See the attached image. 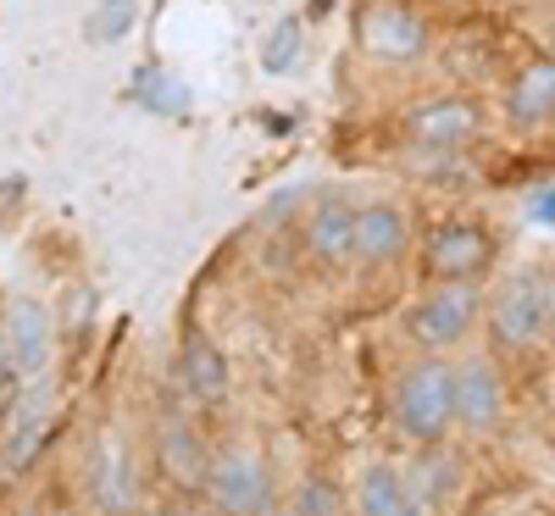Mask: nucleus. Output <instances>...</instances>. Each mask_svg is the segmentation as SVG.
Here are the masks:
<instances>
[{"label": "nucleus", "mask_w": 555, "mask_h": 516, "mask_svg": "<svg viewBox=\"0 0 555 516\" xmlns=\"http://www.w3.org/2000/svg\"><path fill=\"white\" fill-rule=\"evenodd\" d=\"M389 422L416 450L455 434V361L444 350H416L389 378Z\"/></svg>", "instance_id": "nucleus-1"}, {"label": "nucleus", "mask_w": 555, "mask_h": 516, "mask_svg": "<svg viewBox=\"0 0 555 516\" xmlns=\"http://www.w3.org/2000/svg\"><path fill=\"white\" fill-rule=\"evenodd\" d=\"M201 500L217 516H284V494L272 483V466L250 444H217L211 450Z\"/></svg>", "instance_id": "nucleus-2"}, {"label": "nucleus", "mask_w": 555, "mask_h": 516, "mask_svg": "<svg viewBox=\"0 0 555 516\" xmlns=\"http://www.w3.org/2000/svg\"><path fill=\"white\" fill-rule=\"evenodd\" d=\"M356 44L378 67H416L434 51V23L411 0H361L356 12Z\"/></svg>", "instance_id": "nucleus-3"}, {"label": "nucleus", "mask_w": 555, "mask_h": 516, "mask_svg": "<svg viewBox=\"0 0 555 516\" xmlns=\"http://www.w3.org/2000/svg\"><path fill=\"white\" fill-rule=\"evenodd\" d=\"M483 311H489L483 284H428L405 306L400 327H405V339L416 350H455L478 327Z\"/></svg>", "instance_id": "nucleus-4"}, {"label": "nucleus", "mask_w": 555, "mask_h": 516, "mask_svg": "<svg viewBox=\"0 0 555 516\" xmlns=\"http://www.w3.org/2000/svg\"><path fill=\"white\" fill-rule=\"evenodd\" d=\"M500 261V240L483 217H450L423 240L428 284H483Z\"/></svg>", "instance_id": "nucleus-5"}, {"label": "nucleus", "mask_w": 555, "mask_h": 516, "mask_svg": "<svg viewBox=\"0 0 555 516\" xmlns=\"http://www.w3.org/2000/svg\"><path fill=\"white\" fill-rule=\"evenodd\" d=\"M139 455L117 434H95L83 450V494L95 505V516H139L145 494H139Z\"/></svg>", "instance_id": "nucleus-6"}, {"label": "nucleus", "mask_w": 555, "mask_h": 516, "mask_svg": "<svg viewBox=\"0 0 555 516\" xmlns=\"http://www.w3.org/2000/svg\"><path fill=\"white\" fill-rule=\"evenodd\" d=\"M151 444H156V461L172 489H201L206 478V461H211V444L195 422V405L183 395H162L156 405V428H151Z\"/></svg>", "instance_id": "nucleus-7"}, {"label": "nucleus", "mask_w": 555, "mask_h": 516, "mask_svg": "<svg viewBox=\"0 0 555 516\" xmlns=\"http://www.w3.org/2000/svg\"><path fill=\"white\" fill-rule=\"evenodd\" d=\"M489 334L500 350H533L550 334V306H544V272H512L489 295Z\"/></svg>", "instance_id": "nucleus-8"}, {"label": "nucleus", "mask_w": 555, "mask_h": 516, "mask_svg": "<svg viewBox=\"0 0 555 516\" xmlns=\"http://www.w3.org/2000/svg\"><path fill=\"white\" fill-rule=\"evenodd\" d=\"M483 128H489V112L473 95H434L423 106H411L400 122L411 151H467L483 139Z\"/></svg>", "instance_id": "nucleus-9"}, {"label": "nucleus", "mask_w": 555, "mask_h": 516, "mask_svg": "<svg viewBox=\"0 0 555 516\" xmlns=\"http://www.w3.org/2000/svg\"><path fill=\"white\" fill-rule=\"evenodd\" d=\"M505 422V378H500V361L494 356H461L455 361V428L461 434H494Z\"/></svg>", "instance_id": "nucleus-10"}, {"label": "nucleus", "mask_w": 555, "mask_h": 516, "mask_svg": "<svg viewBox=\"0 0 555 516\" xmlns=\"http://www.w3.org/2000/svg\"><path fill=\"white\" fill-rule=\"evenodd\" d=\"M356 222H361V206L339 190L317 195V206L306 211V256L322 267V272H350L356 267Z\"/></svg>", "instance_id": "nucleus-11"}, {"label": "nucleus", "mask_w": 555, "mask_h": 516, "mask_svg": "<svg viewBox=\"0 0 555 516\" xmlns=\"http://www.w3.org/2000/svg\"><path fill=\"white\" fill-rule=\"evenodd\" d=\"M178 395L195 411H217L234 395V366H228L222 345L211 334H201V327H190L178 345Z\"/></svg>", "instance_id": "nucleus-12"}, {"label": "nucleus", "mask_w": 555, "mask_h": 516, "mask_svg": "<svg viewBox=\"0 0 555 516\" xmlns=\"http://www.w3.org/2000/svg\"><path fill=\"white\" fill-rule=\"evenodd\" d=\"M405 250H411V211L400 201H366L356 222V267L384 272V267H400Z\"/></svg>", "instance_id": "nucleus-13"}, {"label": "nucleus", "mask_w": 555, "mask_h": 516, "mask_svg": "<svg viewBox=\"0 0 555 516\" xmlns=\"http://www.w3.org/2000/svg\"><path fill=\"white\" fill-rule=\"evenodd\" d=\"M0 339H7V350L17 356L23 378H44L51 372V356H56V322H51V306L44 300H12L7 311H0Z\"/></svg>", "instance_id": "nucleus-14"}, {"label": "nucleus", "mask_w": 555, "mask_h": 516, "mask_svg": "<svg viewBox=\"0 0 555 516\" xmlns=\"http://www.w3.org/2000/svg\"><path fill=\"white\" fill-rule=\"evenodd\" d=\"M500 112L512 128H550L555 122V56H533L505 78Z\"/></svg>", "instance_id": "nucleus-15"}, {"label": "nucleus", "mask_w": 555, "mask_h": 516, "mask_svg": "<svg viewBox=\"0 0 555 516\" xmlns=\"http://www.w3.org/2000/svg\"><path fill=\"white\" fill-rule=\"evenodd\" d=\"M0 461H7V473H23V466L44 450V422H51V389H28L17 395L7 411H0Z\"/></svg>", "instance_id": "nucleus-16"}, {"label": "nucleus", "mask_w": 555, "mask_h": 516, "mask_svg": "<svg viewBox=\"0 0 555 516\" xmlns=\"http://www.w3.org/2000/svg\"><path fill=\"white\" fill-rule=\"evenodd\" d=\"M356 516H428V505L411 494L405 466L373 461V466H361V478H356Z\"/></svg>", "instance_id": "nucleus-17"}, {"label": "nucleus", "mask_w": 555, "mask_h": 516, "mask_svg": "<svg viewBox=\"0 0 555 516\" xmlns=\"http://www.w3.org/2000/svg\"><path fill=\"white\" fill-rule=\"evenodd\" d=\"M405 483H411L416 500L428 505V516H439L455 500V489H461V461L444 444H423V450H416V461L405 466Z\"/></svg>", "instance_id": "nucleus-18"}, {"label": "nucleus", "mask_w": 555, "mask_h": 516, "mask_svg": "<svg viewBox=\"0 0 555 516\" xmlns=\"http://www.w3.org/2000/svg\"><path fill=\"white\" fill-rule=\"evenodd\" d=\"M284 516H345V489H339V478L322 473V466L300 473V483L289 489Z\"/></svg>", "instance_id": "nucleus-19"}, {"label": "nucleus", "mask_w": 555, "mask_h": 516, "mask_svg": "<svg viewBox=\"0 0 555 516\" xmlns=\"http://www.w3.org/2000/svg\"><path fill=\"white\" fill-rule=\"evenodd\" d=\"M300 56H306V23L300 17H284V23L267 34V44H261V67L272 78H284V73L300 67Z\"/></svg>", "instance_id": "nucleus-20"}, {"label": "nucleus", "mask_w": 555, "mask_h": 516, "mask_svg": "<svg viewBox=\"0 0 555 516\" xmlns=\"http://www.w3.org/2000/svg\"><path fill=\"white\" fill-rule=\"evenodd\" d=\"M133 0H106V7L95 12V23H89V34H95V39H112V34H128L133 28Z\"/></svg>", "instance_id": "nucleus-21"}, {"label": "nucleus", "mask_w": 555, "mask_h": 516, "mask_svg": "<svg viewBox=\"0 0 555 516\" xmlns=\"http://www.w3.org/2000/svg\"><path fill=\"white\" fill-rule=\"evenodd\" d=\"M23 384H28V378H23L17 356L7 350V339H0V411H7V405H12L17 395H23Z\"/></svg>", "instance_id": "nucleus-22"}, {"label": "nucleus", "mask_w": 555, "mask_h": 516, "mask_svg": "<svg viewBox=\"0 0 555 516\" xmlns=\"http://www.w3.org/2000/svg\"><path fill=\"white\" fill-rule=\"evenodd\" d=\"M139 516H190V511H183V500H178V494H167V500L139 505Z\"/></svg>", "instance_id": "nucleus-23"}, {"label": "nucleus", "mask_w": 555, "mask_h": 516, "mask_svg": "<svg viewBox=\"0 0 555 516\" xmlns=\"http://www.w3.org/2000/svg\"><path fill=\"white\" fill-rule=\"evenodd\" d=\"M533 217H539V222H550V228H555V190H544V195H539V201H533Z\"/></svg>", "instance_id": "nucleus-24"}, {"label": "nucleus", "mask_w": 555, "mask_h": 516, "mask_svg": "<svg viewBox=\"0 0 555 516\" xmlns=\"http://www.w3.org/2000/svg\"><path fill=\"white\" fill-rule=\"evenodd\" d=\"M544 306H550V334H555V261L544 272Z\"/></svg>", "instance_id": "nucleus-25"}]
</instances>
